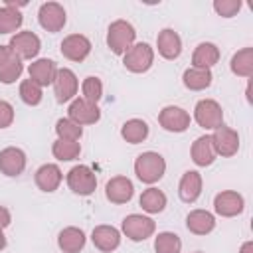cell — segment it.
Masks as SVG:
<instances>
[{
    "label": "cell",
    "mask_w": 253,
    "mask_h": 253,
    "mask_svg": "<svg viewBox=\"0 0 253 253\" xmlns=\"http://www.w3.org/2000/svg\"><path fill=\"white\" fill-rule=\"evenodd\" d=\"M51 152L57 160L69 162V160H75L81 154V144H79V140H59L57 138L51 146Z\"/></svg>",
    "instance_id": "31"
},
{
    "label": "cell",
    "mask_w": 253,
    "mask_h": 253,
    "mask_svg": "<svg viewBox=\"0 0 253 253\" xmlns=\"http://www.w3.org/2000/svg\"><path fill=\"white\" fill-rule=\"evenodd\" d=\"M105 196L111 204H126L134 196V186L126 176H115L107 182Z\"/></svg>",
    "instance_id": "16"
},
{
    "label": "cell",
    "mask_w": 253,
    "mask_h": 253,
    "mask_svg": "<svg viewBox=\"0 0 253 253\" xmlns=\"http://www.w3.org/2000/svg\"><path fill=\"white\" fill-rule=\"evenodd\" d=\"M194 253H200V251H194Z\"/></svg>",
    "instance_id": "43"
},
{
    "label": "cell",
    "mask_w": 253,
    "mask_h": 253,
    "mask_svg": "<svg viewBox=\"0 0 253 253\" xmlns=\"http://www.w3.org/2000/svg\"><path fill=\"white\" fill-rule=\"evenodd\" d=\"M210 136H211L215 154L225 156V158L237 154V150H239V134H237V130H233V128L221 125V126H217V128L213 130V134H210Z\"/></svg>",
    "instance_id": "14"
},
{
    "label": "cell",
    "mask_w": 253,
    "mask_h": 253,
    "mask_svg": "<svg viewBox=\"0 0 253 253\" xmlns=\"http://www.w3.org/2000/svg\"><path fill=\"white\" fill-rule=\"evenodd\" d=\"M77 89H79V79H77V75H75L71 69H67V67L57 69L55 79H53L55 101H57V103L73 101L75 95H77Z\"/></svg>",
    "instance_id": "9"
},
{
    "label": "cell",
    "mask_w": 253,
    "mask_h": 253,
    "mask_svg": "<svg viewBox=\"0 0 253 253\" xmlns=\"http://www.w3.org/2000/svg\"><path fill=\"white\" fill-rule=\"evenodd\" d=\"M213 210L221 217H235L245 210V200L235 190H223L213 198Z\"/></svg>",
    "instance_id": "11"
},
{
    "label": "cell",
    "mask_w": 253,
    "mask_h": 253,
    "mask_svg": "<svg viewBox=\"0 0 253 253\" xmlns=\"http://www.w3.org/2000/svg\"><path fill=\"white\" fill-rule=\"evenodd\" d=\"M81 93H83V99L85 101L97 105L101 101V97H103V83H101V79L95 77V75L85 77L83 83H81Z\"/></svg>",
    "instance_id": "35"
},
{
    "label": "cell",
    "mask_w": 253,
    "mask_h": 253,
    "mask_svg": "<svg viewBox=\"0 0 253 253\" xmlns=\"http://www.w3.org/2000/svg\"><path fill=\"white\" fill-rule=\"evenodd\" d=\"M26 170V152L18 146H8L0 150V172L4 176H20Z\"/></svg>",
    "instance_id": "15"
},
{
    "label": "cell",
    "mask_w": 253,
    "mask_h": 253,
    "mask_svg": "<svg viewBox=\"0 0 253 253\" xmlns=\"http://www.w3.org/2000/svg\"><path fill=\"white\" fill-rule=\"evenodd\" d=\"M219 61V47L211 42H202L196 45L192 53V67H204L211 69Z\"/></svg>",
    "instance_id": "25"
},
{
    "label": "cell",
    "mask_w": 253,
    "mask_h": 253,
    "mask_svg": "<svg viewBox=\"0 0 253 253\" xmlns=\"http://www.w3.org/2000/svg\"><path fill=\"white\" fill-rule=\"evenodd\" d=\"M67 115H69L67 119H71L79 126H83V125H95L101 119V109L95 103H89L83 97H77V99L71 101V105L67 109Z\"/></svg>",
    "instance_id": "12"
},
{
    "label": "cell",
    "mask_w": 253,
    "mask_h": 253,
    "mask_svg": "<svg viewBox=\"0 0 253 253\" xmlns=\"http://www.w3.org/2000/svg\"><path fill=\"white\" fill-rule=\"evenodd\" d=\"M18 93H20V99H22L26 105H30V107L40 105V103H42V97H43L42 87H40L38 83H34L32 79H24V81L20 83Z\"/></svg>",
    "instance_id": "34"
},
{
    "label": "cell",
    "mask_w": 253,
    "mask_h": 253,
    "mask_svg": "<svg viewBox=\"0 0 253 253\" xmlns=\"http://www.w3.org/2000/svg\"><path fill=\"white\" fill-rule=\"evenodd\" d=\"M38 22L40 26L49 32V34H55L59 30H63L65 22H67V16H65V8L57 2H45L40 6V12H38Z\"/></svg>",
    "instance_id": "8"
},
{
    "label": "cell",
    "mask_w": 253,
    "mask_h": 253,
    "mask_svg": "<svg viewBox=\"0 0 253 253\" xmlns=\"http://www.w3.org/2000/svg\"><path fill=\"white\" fill-rule=\"evenodd\" d=\"M24 22V16L20 10L10 8V6H2L0 8V34H12L16 32Z\"/></svg>",
    "instance_id": "32"
},
{
    "label": "cell",
    "mask_w": 253,
    "mask_h": 253,
    "mask_svg": "<svg viewBox=\"0 0 253 253\" xmlns=\"http://www.w3.org/2000/svg\"><path fill=\"white\" fill-rule=\"evenodd\" d=\"M67 186L77 196H91L97 188V176L89 166L77 164L67 172Z\"/></svg>",
    "instance_id": "5"
},
{
    "label": "cell",
    "mask_w": 253,
    "mask_h": 253,
    "mask_svg": "<svg viewBox=\"0 0 253 253\" xmlns=\"http://www.w3.org/2000/svg\"><path fill=\"white\" fill-rule=\"evenodd\" d=\"M166 194L162 192V190H158V188H146L142 194H140V198H138V204H140V208L146 211V213H160V211H164V208H166Z\"/></svg>",
    "instance_id": "27"
},
{
    "label": "cell",
    "mask_w": 253,
    "mask_h": 253,
    "mask_svg": "<svg viewBox=\"0 0 253 253\" xmlns=\"http://www.w3.org/2000/svg\"><path fill=\"white\" fill-rule=\"evenodd\" d=\"M156 47L164 59H176L182 53V40L172 28H164L156 38Z\"/></svg>",
    "instance_id": "21"
},
{
    "label": "cell",
    "mask_w": 253,
    "mask_h": 253,
    "mask_svg": "<svg viewBox=\"0 0 253 253\" xmlns=\"http://www.w3.org/2000/svg\"><path fill=\"white\" fill-rule=\"evenodd\" d=\"M152 63H154V49L146 42L132 43L130 49L123 55V65L130 73H144L152 67Z\"/></svg>",
    "instance_id": "3"
},
{
    "label": "cell",
    "mask_w": 253,
    "mask_h": 253,
    "mask_svg": "<svg viewBox=\"0 0 253 253\" xmlns=\"http://www.w3.org/2000/svg\"><path fill=\"white\" fill-rule=\"evenodd\" d=\"M136 40V30L126 20H115L107 30V45L115 55H125Z\"/></svg>",
    "instance_id": "2"
},
{
    "label": "cell",
    "mask_w": 253,
    "mask_h": 253,
    "mask_svg": "<svg viewBox=\"0 0 253 253\" xmlns=\"http://www.w3.org/2000/svg\"><path fill=\"white\" fill-rule=\"evenodd\" d=\"M6 247V235H4V231H2V227H0V251Z\"/></svg>",
    "instance_id": "42"
},
{
    "label": "cell",
    "mask_w": 253,
    "mask_h": 253,
    "mask_svg": "<svg viewBox=\"0 0 253 253\" xmlns=\"http://www.w3.org/2000/svg\"><path fill=\"white\" fill-rule=\"evenodd\" d=\"M190 154H192V160H194L196 166H210V164H213V160H215L217 154H215L211 136H210V134L198 136V138L192 142Z\"/></svg>",
    "instance_id": "23"
},
{
    "label": "cell",
    "mask_w": 253,
    "mask_h": 253,
    "mask_svg": "<svg viewBox=\"0 0 253 253\" xmlns=\"http://www.w3.org/2000/svg\"><path fill=\"white\" fill-rule=\"evenodd\" d=\"M91 241L99 251L111 253L121 245V231L113 225H97L91 231Z\"/></svg>",
    "instance_id": "17"
},
{
    "label": "cell",
    "mask_w": 253,
    "mask_h": 253,
    "mask_svg": "<svg viewBox=\"0 0 253 253\" xmlns=\"http://www.w3.org/2000/svg\"><path fill=\"white\" fill-rule=\"evenodd\" d=\"M166 172V160L154 150H146L134 160V174L144 184H156Z\"/></svg>",
    "instance_id": "1"
},
{
    "label": "cell",
    "mask_w": 253,
    "mask_h": 253,
    "mask_svg": "<svg viewBox=\"0 0 253 253\" xmlns=\"http://www.w3.org/2000/svg\"><path fill=\"white\" fill-rule=\"evenodd\" d=\"M8 47L20 59H34L42 49V42L34 32H18L10 38Z\"/></svg>",
    "instance_id": "7"
},
{
    "label": "cell",
    "mask_w": 253,
    "mask_h": 253,
    "mask_svg": "<svg viewBox=\"0 0 253 253\" xmlns=\"http://www.w3.org/2000/svg\"><path fill=\"white\" fill-rule=\"evenodd\" d=\"M213 10L221 18H233L241 10V0H215L213 2Z\"/></svg>",
    "instance_id": "37"
},
{
    "label": "cell",
    "mask_w": 253,
    "mask_h": 253,
    "mask_svg": "<svg viewBox=\"0 0 253 253\" xmlns=\"http://www.w3.org/2000/svg\"><path fill=\"white\" fill-rule=\"evenodd\" d=\"M10 221H12L10 211H8L4 206H0V227H2V229H4V227H8V225H10Z\"/></svg>",
    "instance_id": "39"
},
{
    "label": "cell",
    "mask_w": 253,
    "mask_h": 253,
    "mask_svg": "<svg viewBox=\"0 0 253 253\" xmlns=\"http://www.w3.org/2000/svg\"><path fill=\"white\" fill-rule=\"evenodd\" d=\"M59 49H61L63 57H67L69 61H77L79 63L91 53V42L83 34H69V36L63 38Z\"/></svg>",
    "instance_id": "13"
},
{
    "label": "cell",
    "mask_w": 253,
    "mask_h": 253,
    "mask_svg": "<svg viewBox=\"0 0 253 253\" xmlns=\"http://www.w3.org/2000/svg\"><path fill=\"white\" fill-rule=\"evenodd\" d=\"M28 73H30V79L34 83H38L40 87H47L53 83L55 79V73H57V67H55V61L53 59H36L30 63L28 67Z\"/></svg>",
    "instance_id": "20"
},
{
    "label": "cell",
    "mask_w": 253,
    "mask_h": 253,
    "mask_svg": "<svg viewBox=\"0 0 253 253\" xmlns=\"http://www.w3.org/2000/svg\"><path fill=\"white\" fill-rule=\"evenodd\" d=\"M22 71H24V63H22V59L10 51V55L6 57V61L0 65V83H4V85L14 83L16 79H20Z\"/></svg>",
    "instance_id": "30"
},
{
    "label": "cell",
    "mask_w": 253,
    "mask_h": 253,
    "mask_svg": "<svg viewBox=\"0 0 253 253\" xmlns=\"http://www.w3.org/2000/svg\"><path fill=\"white\" fill-rule=\"evenodd\" d=\"M55 132L59 140H79L83 134V128L71 119H59L55 123Z\"/></svg>",
    "instance_id": "36"
},
{
    "label": "cell",
    "mask_w": 253,
    "mask_h": 253,
    "mask_svg": "<svg viewBox=\"0 0 253 253\" xmlns=\"http://www.w3.org/2000/svg\"><path fill=\"white\" fill-rule=\"evenodd\" d=\"M186 227L194 235H208L215 227V217L208 210H192L186 215Z\"/></svg>",
    "instance_id": "22"
},
{
    "label": "cell",
    "mask_w": 253,
    "mask_h": 253,
    "mask_svg": "<svg viewBox=\"0 0 253 253\" xmlns=\"http://www.w3.org/2000/svg\"><path fill=\"white\" fill-rule=\"evenodd\" d=\"M239 253H253V241H245L239 249Z\"/></svg>",
    "instance_id": "41"
},
{
    "label": "cell",
    "mask_w": 253,
    "mask_h": 253,
    "mask_svg": "<svg viewBox=\"0 0 253 253\" xmlns=\"http://www.w3.org/2000/svg\"><path fill=\"white\" fill-rule=\"evenodd\" d=\"M154 251L156 253H180L182 239L172 231H162L154 237Z\"/></svg>",
    "instance_id": "33"
},
{
    "label": "cell",
    "mask_w": 253,
    "mask_h": 253,
    "mask_svg": "<svg viewBox=\"0 0 253 253\" xmlns=\"http://www.w3.org/2000/svg\"><path fill=\"white\" fill-rule=\"evenodd\" d=\"M14 123V107L0 99V128H8Z\"/></svg>",
    "instance_id": "38"
},
{
    "label": "cell",
    "mask_w": 253,
    "mask_h": 253,
    "mask_svg": "<svg viewBox=\"0 0 253 253\" xmlns=\"http://www.w3.org/2000/svg\"><path fill=\"white\" fill-rule=\"evenodd\" d=\"M231 73L237 77H251L253 75V47H243L233 53L229 61Z\"/></svg>",
    "instance_id": "28"
},
{
    "label": "cell",
    "mask_w": 253,
    "mask_h": 253,
    "mask_svg": "<svg viewBox=\"0 0 253 253\" xmlns=\"http://www.w3.org/2000/svg\"><path fill=\"white\" fill-rule=\"evenodd\" d=\"M190 121H192L190 113L186 109H182V107H176V105L164 107L160 111V115H158L160 126L164 130H168V132H184V130H188Z\"/></svg>",
    "instance_id": "10"
},
{
    "label": "cell",
    "mask_w": 253,
    "mask_h": 253,
    "mask_svg": "<svg viewBox=\"0 0 253 253\" xmlns=\"http://www.w3.org/2000/svg\"><path fill=\"white\" fill-rule=\"evenodd\" d=\"M85 241H87L85 231L79 227H73V225L61 229L57 235V245L63 253H79L85 247Z\"/></svg>",
    "instance_id": "24"
},
{
    "label": "cell",
    "mask_w": 253,
    "mask_h": 253,
    "mask_svg": "<svg viewBox=\"0 0 253 253\" xmlns=\"http://www.w3.org/2000/svg\"><path fill=\"white\" fill-rule=\"evenodd\" d=\"M121 136L130 142V144H138L144 142L148 136V125L142 119H128L123 126H121Z\"/></svg>",
    "instance_id": "29"
},
{
    "label": "cell",
    "mask_w": 253,
    "mask_h": 253,
    "mask_svg": "<svg viewBox=\"0 0 253 253\" xmlns=\"http://www.w3.org/2000/svg\"><path fill=\"white\" fill-rule=\"evenodd\" d=\"M211 71L210 69H204V67H188L182 75V83L186 89L190 91H204L211 85Z\"/></svg>",
    "instance_id": "26"
},
{
    "label": "cell",
    "mask_w": 253,
    "mask_h": 253,
    "mask_svg": "<svg viewBox=\"0 0 253 253\" xmlns=\"http://www.w3.org/2000/svg\"><path fill=\"white\" fill-rule=\"evenodd\" d=\"M202 184H204V180H202L200 172H196V170L184 172L182 178H180V184H178L180 200L186 202V204H194L202 194Z\"/></svg>",
    "instance_id": "18"
},
{
    "label": "cell",
    "mask_w": 253,
    "mask_h": 253,
    "mask_svg": "<svg viewBox=\"0 0 253 253\" xmlns=\"http://www.w3.org/2000/svg\"><path fill=\"white\" fill-rule=\"evenodd\" d=\"M34 180H36V186L42 192L51 194V192H55L59 188V184L63 180V174H61V170H59L57 164H43V166H40L36 170Z\"/></svg>",
    "instance_id": "19"
},
{
    "label": "cell",
    "mask_w": 253,
    "mask_h": 253,
    "mask_svg": "<svg viewBox=\"0 0 253 253\" xmlns=\"http://www.w3.org/2000/svg\"><path fill=\"white\" fill-rule=\"evenodd\" d=\"M194 119L196 123L206 130H215L223 125V111L221 105L213 99H202L194 107Z\"/></svg>",
    "instance_id": "4"
},
{
    "label": "cell",
    "mask_w": 253,
    "mask_h": 253,
    "mask_svg": "<svg viewBox=\"0 0 253 253\" xmlns=\"http://www.w3.org/2000/svg\"><path fill=\"white\" fill-rule=\"evenodd\" d=\"M123 233L130 239V241H144L148 237H152V233L156 231V223L152 217L148 215H140V213H130L123 219L121 223Z\"/></svg>",
    "instance_id": "6"
},
{
    "label": "cell",
    "mask_w": 253,
    "mask_h": 253,
    "mask_svg": "<svg viewBox=\"0 0 253 253\" xmlns=\"http://www.w3.org/2000/svg\"><path fill=\"white\" fill-rule=\"evenodd\" d=\"M8 55H10V47L8 45H0V65L6 61Z\"/></svg>",
    "instance_id": "40"
}]
</instances>
